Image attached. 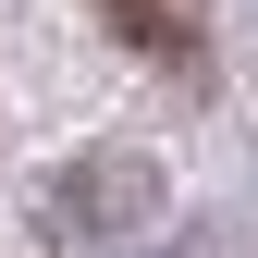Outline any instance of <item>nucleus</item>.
<instances>
[{
    "label": "nucleus",
    "mask_w": 258,
    "mask_h": 258,
    "mask_svg": "<svg viewBox=\"0 0 258 258\" xmlns=\"http://www.w3.org/2000/svg\"><path fill=\"white\" fill-rule=\"evenodd\" d=\"M160 172L148 160H74V184H61V221H86V234H111V221H148Z\"/></svg>",
    "instance_id": "obj_2"
},
{
    "label": "nucleus",
    "mask_w": 258,
    "mask_h": 258,
    "mask_svg": "<svg viewBox=\"0 0 258 258\" xmlns=\"http://www.w3.org/2000/svg\"><path fill=\"white\" fill-rule=\"evenodd\" d=\"M99 13H111L123 49L172 61V74H209V13H197V0H99Z\"/></svg>",
    "instance_id": "obj_1"
}]
</instances>
